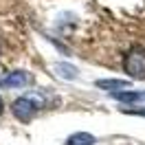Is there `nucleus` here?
Listing matches in <instances>:
<instances>
[{
  "mask_svg": "<svg viewBox=\"0 0 145 145\" xmlns=\"http://www.w3.org/2000/svg\"><path fill=\"white\" fill-rule=\"evenodd\" d=\"M123 71L127 72L130 79L143 82L145 79V46H132L123 55Z\"/></svg>",
  "mask_w": 145,
  "mask_h": 145,
  "instance_id": "1",
  "label": "nucleus"
},
{
  "mask_svg": "<svg viewBox=\"0 0 145 145\" xmlns=\"http://www.w3.org/2000/svg\"><path fill=\"white\" fill-rule=\"evenodd\" d=\"M11 112L18 121L31 123L35 119V114L40 112V106H37V101H33V97H20L11 103Z\"/></svg>",
  "mask_w": 145,
  "mask_h": 145,
  "instance_id": "2",
  "label": "nucleus"
},
{
  "mask_svg": "<svg viewBox=\"0 0 145 145\" xmlns=\"http://www.w3.org/2000/svg\"><path fill=\"white\" fill-rule=\"evenodd\" d=\"M33 84V75L27 71H13L0 79V88H27Z\"/></svg>",
  "mask_w": 145,
  "mask_h": 145,
  "instance_id": "3",
  "label": "nucleus"
},
{
  "mask_svg": "<svg viewBox=\"0 0 145 145\" xmlns=\"http://www.w3.org/2000/svg\"><path fill=\"white\" fill-rule=\"evenodd\" d=\"M127 79H99L97 88H103L108 92H119V90H127Z\"/></svg>",
  "mask_w": 145,
  "mask_h": 145,
  "instance_id": "4",
  "label": "nucleus"
},
{
  "mask_svg": "<svg viewBox=\"0 0 145 145\" xmlns=\"http://www.w3.org/2000/svg\"><path fill=\"white\" fill-rule=\"evenodd\" d=\"M64 145H97V138L88 132H75L66 138V143Z\"/></svg>",
  "mask_w": 145,
  "mask_h": 145,
  "instance_id": "5",
  "label": "nucleus"
},
{
  "mask_svg": "<svg viewBox=\"0 0 145 145\" xmlns=\"http://www.w3.org/2000/svg\"><path fill=\"white\" fill-rule=\"evenodd\" d=\"M55 72L59 77H64V79H75L77 77V68L68 66V64H55Z\"/></svg>",
  "mask_w": 145,
  "mask_h": 145,
  "instance_id": "6",
  "label": "nucleus"
},
{
  "mask_svg": "<svg viewBox=\"0 0 145 145\" xmlns=\"http://www.w3.org/2000/svg\"><path fill=\"white\" fill-rule=\"evenodd\" d=\"M125 114H138V117H145V108H123Z\"/></svg>",
  "mask_w": 145,
  "mask_h": 145,
  "instance_id": "7",
  "label": "nucleus"
},
{
  "mask_svg": "<svg viewBox=\"0 0 145 145\" xmlns=\"http://www.w3.org/2000/svg\"><path fill=\"white\" fill-rule=\"evenodd\" d=\"M5 112V101H2V97H0V114Z\"/></svg>",
  "mask_w": 145,
  "mask_h": 145,
  "instance_id": "8",
  "label": "nucleus"
}]
</instances>
